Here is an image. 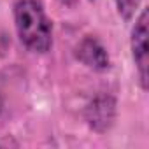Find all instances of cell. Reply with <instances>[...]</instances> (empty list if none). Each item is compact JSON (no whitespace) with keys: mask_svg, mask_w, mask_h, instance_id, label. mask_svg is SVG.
I'll return each instance as SVG.
<instances>
[{"mask_svg":"<svg viewBox=\"0 0 149 149\" xmlns=\"http://www.w3.org/2000/svg\"><path fill=\"white\" fill-rule=\"evenodd\" d=\"M140 4V0H116V7H118V13L119 16L125 19V21H130L137 11Z\"/></svg>","mask_w":149,"mask_h":149,"instance_id":"obj_5","label":"cell"},{"mask_svg":"<svg viewBox=\"0 0 149 149\" xmlns=\"http://www.w3.org/2000/svg\"><path fill=\"white\" fill-rule=\"evenodd\" d=\"M88 126L97 133H105L116 121V98L111 95H97L84 109Z\"/></svg>","mask_w":149,"mask_h":149,"instance_id":"obj_2","label":"cell"},{"mask_svg":"<svg viewBox=\"0 0 149 149\" xmlns=\"http://www.w3.org/2000/svg\"><path fill=\"white\" fill-rule=\"evenodd\" d=\"M76 58L86 65L88 68L91 70H97V72H104L109 68L111 61H109V54L105 51V47L100 44L98 39L91 37V35H86L77 46H76V51H74Z\"/></svg>","mask_w":149,"mask_h":149,"instance_id":"obj_4","label":"cell"},{"mask_svg":"<svg viewBox=\"0 0 149 149\" xmlns=\"http://www.w3.org/2000/svg\"><path fill=\"white\" fill-rule=\"evenodd\" d=\"M91 2H93V0H91Z\"/></svg>","mask_w":149,"mask_h":149,"instance_id":"obj_7","label":"cell"},{"mask_svg":"<svg viewBox=\"0 0 149 149\" xmlns=\"http://www.w3.org/2000/svg\"><path fill=\"white\" fill-rule=\"evenodd\" d=\"M147 11L144 9L132 32V53L139 70V79L142 90H147V65H149V46H147Z\"/></svg>","mask_w":149,"mask_h":149,"instance_id":"obj_3","label":"cell"},{"mask_svg":"<svg viewBox=\"0 0 149 149\" xmlns=\"http://www.w3.org/2000/svg\"><path fill=\"white\" fill-rule=\"evenodd\" d=\"M2 107H4V100H2V95H0V112H2Z\"/></svg>","mask_w":149,"mask_h":149,"instance_id":"obj_6","label":"cell"},{"mask_svg":"<svg viewBox=\"0 0 149 149\" xmlns=\"http://www.w3.org/2000/svg\"><path fill=\"white\" fill-rule=\"evenodd\" d=\"M14 21L19 40L33 53H46L53 44L51 21L47 19L40 2L19 0L14 6Z\"/></svg>","mask_w":149,"mask_h":149,"instance_id":"obj_1","label":"cell"}]
</instances>
